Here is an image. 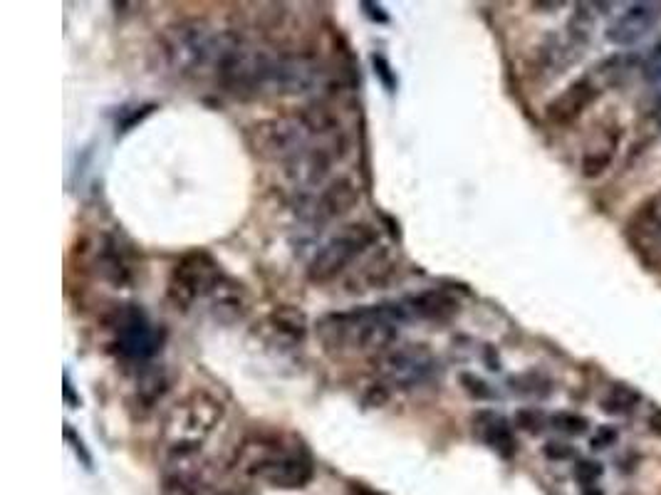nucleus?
Listing matches in <instances>:
<instances>
[{
    "label": "nucleus",
    "instance_id": "6ab92c4d",
    "mask_svg": "<svg viewBox=\"0 0 661 495\" xmlns=\"http://www.w3.org/2000/svg\"><path fill=\"white\" fill-rule=\"evenodd\" d=\"M476 429H478V434H481V439L486 441V444L491 446L493 451H498L501 456H506V458L513 456V453H515V439H513V431H510L506 419H501V416L483 411V414H478Z\"/></svg>",
    "mask_w": 661,
    "mask_h": 495
},
{
    "label": "nucleus",
    "instance_id": "412c9836",
    "mask_svg": "<svg viewBox=\"0 0 661 495\" xmlns=\"http://www.w3.org/2000/svg\"><path fill=\"white\" fill-rule=\"evenodd\" d=\"M644 80H647L649 97H652V107L661 117V45L652 50V55L644 62Z\"/></svg>",
    "mask_w": 661,
    "mask_h": 495
},
{
    "label": "nucleus",
    "instance_id": "4be33fe9",
    "mask_svg": "<svg viewBox=\"0 0 661 495\" xmlns=\"http://www.w3.org/2000/svg\"><path fill=\"white\" fill-rule=\"evenodd\" d=\"M166 392V379L161 372H147L144 379L139 382L137 389V399L142 404V409H152L156 404V399H161V394Z\"/></svg>",
    "mask_w": 661,
    "mask_h": 495
},
{
    "label": "nucleus",
    "instance_id": "f3484780",
    "mask_svg": "<svg viewBox=\"0 0 661 495\" xmlns=\"http://www.w3.org/2000/svg\"><path fill=\"white\" fill-rule=\"evenodd\" d=\"M97 263H100L102 278L114 288H129L134 283V263L129 258V250L119 243V238H104Z\"/></svg>",
    "mask_w": 661,
    "mask_h": 495
},
{
    "label": "nucleus",
    "instance_id": "2eb2a0df",
    "mask_svg": "<svg viewBox=\"0 0 661 495\" xmlns=\"http://www.w3.org/2000/svg\"><path fill=\"white\" fill-rule=\"evenodd\" d=\"M597 95H600V85L592 77H582V80L572 82L565 92H560L545 112H548L550 122L570 124L595 102Z\"/></svg>",
    "mask_w": 661,
    "mask_h": 495
},
{
    "label": "nucleus",
    "instance_id": "a878e982",
    "mask_svg": "<svg viewBox=\"0 0 661 495\" xmlns=\"http://www.w3.org/2000/svg\"><path fill=\"white\" fill-rule=\"evenodd\" d=\"M617 441V431L614 429H600V434L592 439V448H610Z\"/></svg>",
    "mask_w": 661,
    "mask_h": 495
},
{
    "label": "nucleus",
    "instance_id": "9d476101",
    "mask_svg": "<svg viewBox=\"0 0 661 495\" xmlns=\"http://www.w3.org/2000/svg\"><path fill=\"white\" fill-rule=\"evenodd\" d=\"M114 345H117L124 359L142 364L154 357L159 340H156L154 325L147 320V315L137 310V307H129V310L122 312L117 322V340H114Z\"/></svg>",
    "mask_w": 661,
    "mask_h": 495
},
{
    "label": "nucleus",
    "instance_id": "bb28decb",
    "mask_svg": "<svg viewBox=\"0 0 661 495\" xmlns=\"http://www.w3.org/2000/svg\"><path fill=\"white\" fill-rule=\"evenodd\" d=\"M216 495H236V493H216Z\"/></svg>",
    "mask_w": 661,
    "mask_h": 495
},
{
    "label": "nucleus",
    "instance_id": "f03ea898",
    "mask_svg": "<svg viewBox=\"0 0 661 495\" xmlns=\"http://www.w3.org/2000/svg\"><path fill=\"white\" fill-rule=\"evenodd\" d=\"M404 322L399 302L364 305L325 315L317 320L315 335L332 354H382L399 340Z\"/></svg>",
    "mask_w": 661,
    "mask_h": 495
},
{
    "label": "nucleus",
    "instance_id": "7ed1b4c3",
    "mask_svg": "<svg viewBox=\"0 0 661 495\" xmlns=\"http://www.w3.org/2000/svg\"><path fill=\"white\" fill-rule=\"evenodd\" d=\"M223 421V404L206 389H194L169 409L161 429L166 466L196 463L206 441L216 434Z\"/></svg>",
    "mask_w": 661,
    "mask_h": 495
},
{
    "label": "nucleus",
    "instance_id": "1a4fd4ad",
    "mask_svg": "<svg viewBox=\"0 0 661 495\" xmlns=\"http://www.w3.org/2000/svg\"><path fill=\"white\" fill-rule=\"evenodd\" d=\"M345 137L337 134V137H322L310 142L307 147L300 151L295 159H290L285 164V176H288L290 184L295 189H317L327 181V176L332 174V166L335 161H340L345 156Z\"/></svg>",
    "mask_w": 661,
    "mask_h": 495
},
{
    "label": "nucleus",
    "instance_id": "9b49d317",
    "mask_svg": "<svg viewBox=\"0 0 661 495\" xmlns=\"http://www.w3.org/2000/svg\"><path fill=\"white\" fill-rule=\"evenodd\" d=\"M359 203V186L350 176H340V179L330 181L325 189L320 191V196L312 201L307 218L312 223H332L345 218L347 213H352Z\"/></svg>",
    "mask_w": 661,
    "mask_h": 495
},
{
    "label": "nucleus",
    "instance_id": "423d86ee",
    "mask_svg": "<svg viewBox=\"0 0 661 495\" xmlns=\"http://www.w3.org/2000/svg\"><path fill=\"white\" fill-rule=\"evenodd\" d=\"M374 243H377V233L367 223H352V226L340 228L335 236L327 238L315 250L310 265H307V280L315 285L335 283Z\"/></svg>",
    "mask_w": 661,
    "mask_h": 495
},
{
    "label": "nucleus",
    "instance_id": "b1692460",
    "mask_svg": "<svg viewBox=\"0 0 661 495\" xmlns=\"http://www.w3.org/2000/svg\"><path fill=\"white\" fill-rule=\"evenodd\" d=\"M575 476H577V481H580V486H585V488L597 486L602 478V463L580 461L575 468Z\"/></svg>",
    "mask_w": 661,
    "mask_h": 495
},
{
    "label": "nucleus",
    "instance_id": "ddd939ff",
    "mask_svg": "<svg viewBox=\"0 0 661 495\" xmlns=\"http://www.w3.org/2000/svg\"><path fill=\"white\" fill-rule=\"evenodd\" d=\"M399 310H402L404 320H419V322H449L454 320L461 310V302L456 295L446 293V290H424L399 300Z\"/></svg>",
    "mask_w": 661,
    "mask_h": 495
},
{
    "label": "nucleus",
    "instance_id": "a211bd4d",
    "mask_svg": "<svg viewBox=\"0 0 661 495\" xmlns=\"http://www.w3.org/2000/svg\"><path fill=\"white\" fill-rule=\"evenodd\" d=\"M632 233H637L639 246L661 253V191L639 208L632 223Z\"/></svg>",
    "mask_w": 661,
    "mask_h": 495
},
{
    "label": "nucleus",
    "instance_id": "20e7f679",
    "mask_svg": "<svg viewBox=\"0 0 661 495\" xmlns=\"http://www.w3.org/2000/svg\"><path fill=\"white\" fill-rule=\"evenodd\" d=\"M236 463L246 476L278 491H300L315 478L310 453L280 436H255L246 441Z\"/></svg>",
    "mask_w": 661,
    "mask_h": 495
},
{
    "label": "nucleus",
    "instance_id": "aec40b11",
    "mask_svg": "<svg viewBox=\"0 0 661 495\" xmlns=\"http://www.w3.org/2000/svg\"><path fill=\"white\" fill-rule=\"evenodd\" d=\"M639 401H642V396L634 392L632 387H627V384H614L610 392H607L605 401H602V409H605L607 414L624 416L632 414Z\"/></svg>",
    "mask_w": 661,
    "mask_h": 495
},
{
    "label": "nucleus",
    "instance_id": "0eeeda50",
    "mask_svg": "<svg viewBox=\"0 0 661 495\" xmlns=\"http://www.w3.org/2000/svg\"><path fill=\"white\" fill-rule=\"evenodd\" d=\"M221 265L206 253V250H194L186 253L179 263L174 265L166 283V295L176 310H191L206 297L216 295V290L223 285Z\"/></svg>",
    "mask_w": 661,
    "mask_h": 495
},
{
    "label": "nucleus",
    "instance_id": "4468645a",
    "mask_svg": "<svg viewBox=\"0 0 661 495\" xmlns=\"http://www.w3.org/2000/svg\"><path fill=\"white\" fill-rule=\"evenodd\" d=\"M260 335L268 340L270 347L280 349H295L305 342L307 335V320L300 310L285 305L270 312L260 325Z\"/></svg>",
    "mask_w": 661,
    "mask_h": 495
},
{
    "label": "nucleus",
    "instance_id": "dca6fc26",
    "mask_svg": "<svg viewBox=\"0 0 661 495\" xmlns=\"http://www.w3.org/2000/svg\"><path fill=\"white\" fill-rule=\"evenodd\" d=\"M619 142H622V127L610 124L602 127L595 137L590 139L585 151H582V174L585 176H600L607 166L612 164L614 154H617Z\"/></svg>",
    "mask_w": 661,
    "mask_h": 495
},
{
    "label": "nucleus",
    "instance_id": "5701e85b",
    "mask_svg": "<svg viewBox=\"0 0 661 495\" xmlns=\"http://www.w3.org/2000/svg\"><path fill=\"white\" fill-rule=\"evenodd\" d=\"M553 426L558 431H562V434H567V436H580V434H585L587 431V419H582V416H577V414H567V411H562V414L558 416H553Z\"/></svg>",
    "mask_w": 661,
    "mask_h": 495
},
{
    "label": "nucleus",
    "instance_id": "f8f14e48",
    "mask_svg": "<svg viewBox=\"0 0 661 495\" xmlns=\"http://www.w3.org/2000/svg\"><path fill=\"white\" fill-rule=\"evenodd\" d=\"M661 23V3H632L607 28V40L614 45H634Z\"/></svg>",
    "mask_w": 661,
    "mask_h": 495
},
{
    "label": "nucleus",
    "instance_id": "39448f33",
    "mask_svg": "<svg viewBox=\"0 0 661 495\" xmlns=\"http://www.w3.org/2000/svg\"><path fill=\"white\" fill-rule=\"evenodd\" d=\"M246 139L248 144H251L253 154H258L260 159L288 164L307 144L315 142L317 132L310 119V112H307L305 107L293 114H278V117L260 119L253 127H248Z\"/></svg>",
    "mask_w": 661,
    "mask_h": 495
},
{
    "label": "nucleus",
    "instance_id": "6e6552de",
    "mask_svg": "<svg viewBox=\"0 0 661 495\" xmlns=\"http://www.w3.org/2000/svg\"><path fill=\"white\" fill-rule=\"evenodd\" d=\"M374 369L384 387L416 389L436 377L439 362L426 345H399L379 354Z\"/></svg>",
    "mask_w": 661,
    "mask_h": 495
},
{
    "label": "nucleus",
    "instance_id": "393cba45",
    "mask_svg": "<svg viewBox=\"0 0 661 495\" xmlns=\"http://www.w3.org/2000/svg\"><path fill=\"white\" fill-rule=\"evenodd\" d=\"M545 456L555 458V461H565V458L572 456V448L567 444H558V441H550V444L545 446Z\"/></svg>",
    "mask_w": 661,
    "mask_h": 495
},
{
    "label": "nucleus",
    "instance_id": "f257e3e1",
    "mask_svg": "<svg viewBox=\"0 0 661 495\" xmlns=\"http://www.w3.org/2000/svg\"><path fill=\"white\" fill-rule=\"evenodd\" d=\"M241 43V35L211 28L206 20L189 18L161 30L156 38V57L161 70L181 80H216L221 67Z\"/></svg>",
    "mask_w": 661,
    "mask_h": 495
}]
</instances>
